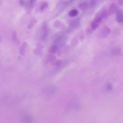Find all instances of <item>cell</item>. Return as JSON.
Instances as JSON below:
<instances>
[{"label":"cell","instance_id":"603a6c76","mask_svg":"<svg viewBox=\"0 0 123 123\" xmlns=\"http://www.w3.org/2000/svg\"><path fill=\"white\" fill-rule=\"evenodd\" d=\"M19 3L20 5L22 6H23L24 5L25 2L24 0H19Z\"/></svg>","mask_w":123,"mask_h":123},{"label":"cell","instance_id":"8fae6325","mask_svg":"<svg viewBox=\"0 0 123 123\" xmlns=\"http://www.w3.org/2000/svg\"><path fill=\"white\" fill-rule=\"evenodd\" d=\"M88 4L86 3H83L80 4L79 6V8L82 10H85L88 7Z\"/></svg>","mask_w":123,"mask_h":123},{"label":"cell","instance_id":"44dd1931","mask_svg":"<svg viewBox=\"0 0 123 123\" xmlns=\"http://www.w3.org/2000/svg\"><path fill=\"white\" fill-rule=\"evenodd\" d=\"M112 88V86L111 84H108L107 86L106 89L107 91L111 90Z\"/></svg>","mask_w":123,"mask_h":123},{"label":"cell","instance_id":"8992f818","mask_svg":"<svg viewBox=\"0 0 123 123\" xmlns=\"http://www.w3.org/2000/svg\"><path fill=\"white\" fill-rule=\"evenodd\" d=\"M123 10H118L117 12L116 19L117 22L121 23L123 21Z\"/></svg>","mask_w":123,"mask_h":123},{"label":"cell","instance_id":"277c9868","mask_svg":"<svg viewBox=\"0 0 123 123\" xmlns=\"http://www.w3.org/2000/svg\"><path fill=\"white\" fill-rule=\"evenodd\" d=\"M111 30L110 29L106 26H104L99 32V36L102 38L106 37L110 33Z\"/></svg>","mask_w":123,"mask_h":123},{"label":"cell","instance_id":"cb8c5ba5","mask_svg":"<svg viewBox=\"0 0 123 123\" xmlns=\"http://www.w3.org/2000/svg\"><path fill=\"white\" fill-rule=\"evenodd\" d=\"M118 3L120 5H123V0H118Z\"/></svg>","mask_w":123,"mask_h":123},{"label":"cell","instance_id":"3957f363","mask_svg":"<svg viewBox=\"0 0 123 123\" xmlns=\"http://www.w3.org/2000/svg\"><path fill=\"white\" fill-rule=\"evenodd\" d=\"M80 22L79 19H77L73 21L67 28V32H70L77 28L80 25Z\"/></svg>","mask_w":123,"mask_h":123},{"label":"cell","instance_id":"ac0fdd59","mask_svg":"<svg viewBox=\"0 0 123 123\" xmlns=\"http://www.w3.org/2000/svg\"><path fill=\"white\" fill-rule=\"evenodd\" d=\"M34 20H32L30 23L27 26V28L28 29H30L33 26L34 24Z\"/></svg>","mask_w":123,"mask_h":123},{"label":"cell","instance_id":"5b68a950","mask_svg":"<svg viewBox=\"0 0 123 123\" xmlns=\"http://www.w3.org/2000/svg\"><path fill=\"white\" fill-rule=\"evenodd\" d=\"M117 5L114 3H111L109 7L108 14L109 15H111L117 11Z\"/></svg>","mask_w":123,"mask_h":123},{"label":"cell","instance_id":"2e32d148","mask_svg":"<svg viewBox=\"0 0 123 123\" xmlns=\"http://www.w3.org/2000/svg\"><path fill=\"white\" fill-rule=\"evenodd\" d=\"M63 62L61 60L57 61L55 63V66L59 67L61 66L63 64Z\"/></svg>","mask_w":123,"mask_h":123},{"label":"cell","instance_id":"d6986e66","mask_svg":"<svg viewBox=\"0 0 123 123\" xmlns=\"http://www.w3.org/2000/svg\"><path fill=\"white\" fill-rule=\"evenodd\" d=\"M41 53V50L38 48L36 49L34 51V53L37 55H40Z\"/></svg>","mask_w":123,"mask_h":123},{"label":"cell","instance_id":"6da1fadb","mask_svg":"<svg viewBox=\"0 0 123 123\" xmlns=\"http://www.w3.org/2000/svg\"><path fill=\"white\" fill-rule=\"evenodd\" d=\"M67 37L64 35L54 40L52 45L55 46L58 49L63 46L66 43Z\"/></svg>","mask_w":123,"mask_h":123},{"label":"cell","instance_id":"9a60e30c","mask_svg":"<svg viewBox=\"0 0 123 123\" xmlns=\"http://www.w3.org/2000/svg\"><path fill=\"white\" fill-rule=\"evenodd\" d=\"M120 51V49L118 48H115L112 49L111 52L112 53L115 54H117L119 53Z\"/></svg>","mask_w":123,"mask_h":123},{"label":"cell","instance_id":"ffe728a7","mask_svg":"<svg viewBox=\"0 0 123 123\" xmlns=\"http://www.w3.org/2000/svg\"><path fill=\"white\" fill-rule=\"evenodd\" d=\"M17 34L15 31H14L12 34V38L13 40H16L17 39Z\"/></svg>","mask_w":123,"mask_h":123},{"label":"cell","instance_id":"7a4b0ae2","mask_svg":"<svg viewBox=\"0 0 123 123\" xmlns=\"http://www.w3.org/2000/svg\"><path fill=\"white\" fill-rule=\"evenodd\" d=\"M67 4V2L65 1L61 0L59 1L56 6V12L59 14L61 13L65 9Z\"/></svg>","mask_w":123,"mask_h":123},{"label":"cell","instance_id":"7c38bea8","mask_svg":"<svg viewBox=\"0 0 123 123\" xmlns=\"http://www.w3.org/2000/svg\"><path fill=\"white\" fill-rule=\"evenodd\" d=\"M64 35V32L63 31L59 32L55 34L53 37V39L55 40Z\"/></svg>","mask_w":123,"mask_h":123},{"label":"cell","instance_id":"e0dca14e","mask_svg":"<svg viewBox=\"0 0 123 123\" xmlns=\"http://www.w3.org/2000/svg\"><path fill=\"white\" fill-rule=\"evenodd\" d=\"M61 24V23L59 21L56 20L55 22L54 25L55 27L58 28L60 26Z\"/></svg>","mask_w":123,"mask_h":123},{"label":"cell","instance_id":"52a82bcc","mask_svg":"<svg viewBox=\"0 0 123 123\" xmlns=\"http://www.w3.org/2000/svg\"><path fill=\"white\" fill-rule=\"evenodd\" d=\"M27 46V43L26 42H24L21 46L19 49V53L22 56L25 55Z\"/></svg>","mask_w":123,"mask_h":123},{"label":"cell","instance_id":"7402d4cb","mask_svg":"<svg viewBox=\"0 0 123 123\" xmlns=\"http://www.w3.org/2000/svg\"><path fill=\"white\" fill-rule=\"evenodd\" d=\"M96 0H91V4L92 6H94L96 2Z\"/></svg>","mask_w":123,"mask_h":123},{"label":"cell","instance_id":"5bb4252c","mask_svg":"<svg viewBox=\"0 0 123 123\" xmlns=\"http://www.w3.org/2000/svg\"><path fill=\"white\" fill-rule=\"evenodd\" d=\"M55 59V57L54 55H49L48 58V60L51 63H54Z\"/></svg>","mask_w":123,"mask_h":123},{"label":"cell","instance_id":"9c48e42d","mask_svg":"<svg viewBox=\"0 0 123 123\" xmlns=\"http://www.w3.org/2000/svg\"><path fill=\"white\" fill-rule=\"evenodd\" d=\"M57 48L55 46L52 45L49 49V52L52 54H55L58 50Z\"/></svg>","mask_w":123,"mask_h":123},{"label":"cell","instance_id":"ba28073f","mask_svg":"<svg viewBox=\"0 0 123 123\" xmlns=\"http://www.w3.org/2000/svg\"><path fill=\"white\" fill-rule=\"evenodd\" d=\"M78 11L75 9H73L71 10L69 12L68 15L71 17H74L77 16L78 14Z\"/></svg>","mask_w":123,"mask_h":123},{"label":"cell","instance_id":"4fadbf2b","mask_svg":"<svg viewBox=\"0 0 123 123\" xmlns=\"http://www.w3.org/2000/svg\"><path fill=\"white\" fill-rule=\"evenodd\" d=\"M48 4L47 2H44L40 6V9L41 11H43L48 6Z\"/></svg>","mask_w":123,"mask_h":123},{"label":"cell","instance_id":"30bf717a","mask_svg":"<svg viewBox=\"0 0 123 123\" xmlns=\"http://www.w3.org/2000/svg\"><path fill=\"white\" fill-rule=\"evenodd\" d=\"M43 33L41 37V39L43 41H45L47 39L49 34V30L43 31Z\"/></svg>","mask_w":123,"mask_h":123}]
</instances>
